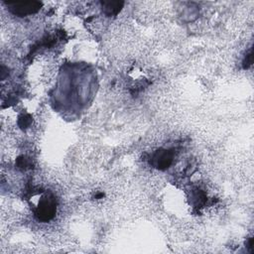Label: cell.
Returning <instances> with one entry per match:
<instances>
[{
    "instance_id": "cell-1",
    "label": "cell",
    "mask_w": 254,
    "mask_h": 254,
    "mask_svg": "<svg viewBox=\"0 0 254 254\" xmlns=\"http://www.w3.org/2000/svg\"><path fill=\"white\" fill-rule=\"evenodd\" d=\"M57 211V203L55 197L52 195L44 196L38 203L35 209V215L41 221L51 220Z\"/></svg>"
},
{
    "instance_id": "cell-2",
    "label": "cell",
    "mask_w": 254,
    "mask_h": 254,
    "mask_svg": "<svg viewBox=\"0 0 254 254\" xmlns=\"http://www.w3.org/2000/svg\"><path fill=\"white\" fill-rule=\"evenodd\" d=\"M9 10L19 17L35 14L42 6L41 2L38 1H27V2H8L6 3Z\"/></svg>"
},
{
    "instance_id": "cell-3",
    "label": "cell",
    "mask_w": 254,
    "mask_h": 254,
    "mask_svg": "<svg viewBox=\"0 0 254 254\" xmlns=\"http://www.w3.org/2000/svg\"><path fill=\"white\" fill-rule=\"evenodd\" d=\"M173 162V153L169 150L160 149L156 151V153L152 157V165L159 169V170H165Z\"/></svg>"
},
{
    "instance_id": "cell-4",
    "label": "cell",
    "mask_w": 254,
    "mask_h": 254,
    "mask_svg": "<svg viewBox=\"0 0 254 254\" xmlns=\"http://www.w3.org/2000/svg\"><path fill=\"white\" fill-rule=\"evenodd\" d=\"M124 2H119V1H103L101 2L102 5V9L104 10V13L107 16H113V15H117L119 13V11L121 10L122 6H123Z\"/></svg>"
},
{
    "instance_id": "cell-5",
    "label": "cell",
    "mask_w": 254,
    "mask_h": 254,
    "mask_svg": "<svg viewBox=\"0 0 254 254\" xmlns=\"http://www.w3.org/2000/svg\"><path fill=\"white\" fill-rule=\"evenodd\" d=\"M24 119H30L29 116H24ZM24 126H28V123L26 120H24Z\"/></svg>"
}]
</instances>
